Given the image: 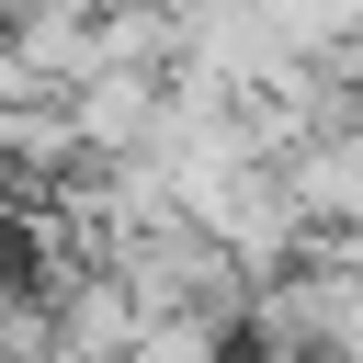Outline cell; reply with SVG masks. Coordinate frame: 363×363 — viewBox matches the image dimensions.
Instances as JSON below:
<instances>
[{
    "mask_svg": "<svg viewBox=\"0 0 363 363\" xmlns=\"http://www.w3.org/2000/svg\"><path fill=\"white\" fill-rule=\"evenodd\" d=\"M68 125H79V159H147V147H159V79L91 68V79L68 91Z\"/></svg>",
    "mask_w": 363,
    "mask_h": 363,
    "instance_id": "1",
    "label": "cell"
}]
</instances>
